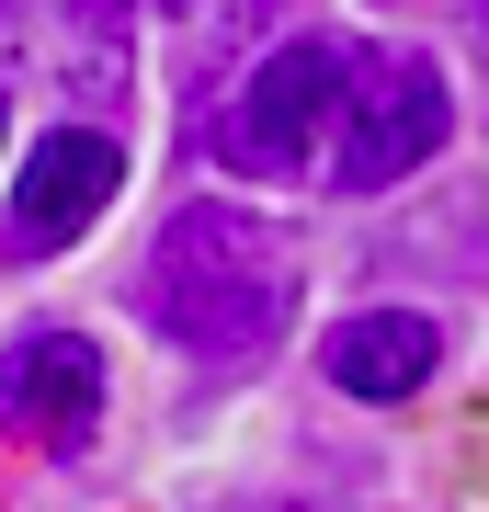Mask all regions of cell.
<instances>
[{
  "label": "cell",
  "instance_id": "10",
  "mask_svg": "<svg viewBox=\"0 0 489 512\" xmlns=\"http://www.w3.org/2000/svg\"><path fill=\"white\" fill-rule=\"evenodd\" d=\"M0 12H12V0H0Z\"/></svg>",
  "mask_w": 489,
  "mask_h": 512
},
{
  "label": "cell",
  "instance_id": "9",
  "mask_svg": "<svg viewBox=\"0 0 489 512\" xmlns=\"http://www.w3.org/2000/svg\"><path fill=\"white\" fill-rule=\"evenodd\" d=\"M0 126H12V103H0Z\"/></svg>",
  "mask_w": 489,
  "mask_h": 512
},
{
  "label": "cell",
  "instance_id": "2",
  "mask_svg": "<svg viewBox=\"0 0 489 512\" xmlns=\"http://www.w3.org/2000/svg\"><path fill=\"white\" fill-rule=\"evenodd\" d=\"M342 80H353V46H342V35H296V46H273L262 69L228 92V114L205 126V148H217L228 171H251V183H308V194H330Z\"/></svg>",
  "mask_w": 489,
  "mask_h": 512
},
{
  "label": "cell",
  "instance_id": "8",
  "mask_svg": "<svg viewBox=\"0 0 489 512\" xmlns=\"http://www.w3.org/2000/svg\"><path fill=\"white\" fill-rule=\"evenodd\" d=\"M251 12H285V0H251Z\"/></svg>",
  "mask_w": 489,
  "mask_h": 512
},
{
  "label": "cell",
  "instance_id": "7",
  "mask_svg": "<svg viewBox=\"0 0 489 512\" xmlns=\"http://www.w3.org/2000/svg\"><path fill=\"white\" fill-rule=\"evenodd\" d=\"M228 512H296V501H228Z\"/></svg>",
  "mask_w": 489,
  "mask_h": 512
},
{
  "label": "cell",
  "instance_id": "4",
  "mask_svg": "<svg viewBox=\"0 0 489 512\" xmlns=\"http://www.w3.org/2000/svg\"><path fill=\"white\" fill-rule=\"evenodd\" d=\"M126 194V137L114 126H57L35 160H23V183H12V217H0V251L12 262H46V251H69V239L103 217V205Z\"/></svg>",
  "mask_w": 489,
  "mask_h": 512
},
{
  "label": "cell",
  "instance_id": "5",
  "mask_svg": "<svg viewBox=\"0 0 489 512\" xmlns=\"http://www.w3.org/2000/svg\"><path fill=\"white\" fill-rule=\"evenodd\" d=\"M0 433L35 456H80L103 433V353L80 330H23L0 353Z\"/></svg>",
  "mask_w": 489,
  "mask_h": 512
},
{
  "label": "cell",
  "instance_id": "1",
  "mask_svg": "<svg viewBox=\"0 0 489 512\" xmlns=\"http://www.w3.org/2000/svg\"><path fill=\"white\" fill-rule=\"evenodd\" d=\"M137 319L160 342H182L194 365H251V353H273V330L296 319V239L262 205H182L148 239Z\"/></svg>",
  "mask_w": 489,
  "mask_h": 512
},
{
  "label": "cell",
  "instance_id": "6",
  "mask_svg": "<svg viewBox=\"0 0 489 512\" xmlns=\"http://www.w3.org/2000/svg\"><path fill=\"white\" fill-rule=\"evenodd\" d=\"M319 365H330V387H342V399H410L421 376L444 365V330L421 319V308H364V319H342L319 342Z\"/></svg>",
  "mask_w": 489,
  "mask_h": 512
},
{
  "label": "cell",
  "instance_id": "3",
  "mask_svg": "<svg viewBox=\"0 0 489 512\" xmlns=\"http://www.w3.org/2000/svg\"><path fill=\"white\" fill-rule=\"evenodd\" d=\"M444 126H455V92H444V69H433V57H410V46H353L342 137H330V194L410 183V171L444 148Z\"/></svg>",
  "mask_w": 489,
  "mask_h": 512
}]
</instances>
